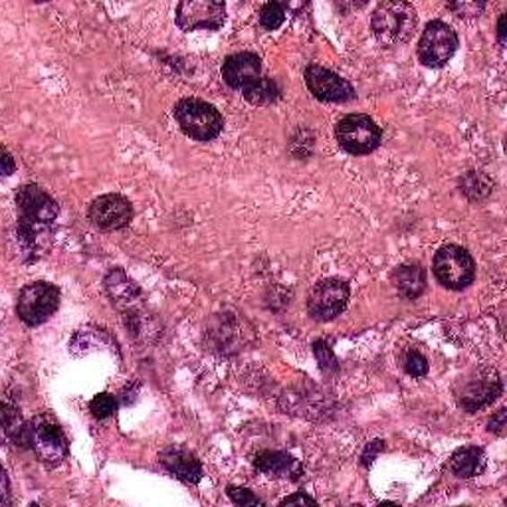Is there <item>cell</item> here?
I'll return each instance as SVG.
<instances>
[{
	"mask_svg": "<svg viewBox=\"0 0 507 507\" xmlns=\"http://www.w3.org/2000/svg\"><path fill=\"white\" fill-rule=\"evenodd\" d=\"M303 78L308 90L321 101L343 103L355 100V90H353V85L347 80H343L341 75L323 68V66L318 64L308 66Z\"/></svg>",
	"mask_w": 507,
	"mask_h": 507,
	"instance_id": "12",
	"label": "cell"
},
{
	"mask_svg": "<svg viewBox=\"0 0 507 507\" xmlns=\"http://www.w3.org/2000/svg\"><path fill=\"white\" fill-rule=\"evenodd\" d=\"M3 490H4L3 492V503L8 505V497H11V492H8V476L6 474L3 476Z\"/></svg>",
	"mask_w": 507,
	"mask_h": 507,
	"instance_id": "34",
	"label": "cell"
},
{
	"mask_svg": "<svg viewBox=\"0 0 507 507\" xmlns=\"http://www.w3.org/2000/svg\"><path fill=\"white\" fill-rule=\"evenodd\" d=\"M226 8L218 0H183L177 6V24L185 32L218 31L224 24Z\"/></svg>",
	"mask_w": 507,
	"mask_h": 507,
	"instance_id": "11",
	"label": "cell"
},
{
	"mask_svg": "<svg viewBox=\"0 0 507 507\" xmlns=\"http://www.w3.org/2000/svg\"><path fill=\"white\" fill-rule=\"evenodd\" d=\"M505 18H507V14H502L500 22H497V38H500L502 46H505Z\"/></svg>",
	"mask_w": 507,
	"mask_h": 507,
	"instance_id": "33",
	"label": "cell"
},
{
	"mask_svg": "<svg viewBox=\"0 0 507 507\" xmlns=\"http://www.w3.org/2000/svg\"><path fill=\"white\" fill-rule=\"evenodd\" d=\"M458 50L456 32L442 21L428 22L418 42V58L428 68H442Z\"/></svg>",
	"mask_w": 507,
	"mask_h": 507,
	"instance_id": "6",
	"label": "cell"
},
{
	"mask_svg": "<svg viewBox=\"0 0 507 507\" xmlns=\"http://www.w3.org/2000/svg\"><path fill=\"white\" fill-rule=\"evenodd\" d=\"M254 468L258 472H262L267 477H290V480H298L302 476L303 468L295 460L293 456L285 452H277V450H262L254 456Z\"/></svg>",
	"mask_w": 507,
	"mask_h": 507,
	"instance_id": "16",
	"label": "cell"
},
{
	"mask_svg": "<svg viewBox=\"0 0 507 507\" xmlns=\"http://www.w3.org/2000/svg\"><path fill=\"white\" fill-rule=\"evenodd\" d=\"M3 428L4 436L18 448H32V428L22 418L16 406L3 403Z\"/></svg>",
	"mask_w": 507,
	"mask_h": 507,
	"instance_id": "20",
	"label": "cell"
},
{
	"mask_svg": "<svg viewBox=\"0 0 507 507\" xmlns=\"http://www.w3.org/2000/svg\"><path fill=\"white\" fill-rule=\"evenodd\" d=\"M349 303V285L337 277L318 282L308 295V311L313 319L331 321L345 311Z\"/></svg>",
	"mask_w": 507,
	"mask_h": 507,
	"instance_id": "7",
	"label": "cell"
},
{
	"mask_svg": "<svg viewBox=\"0 0 507 507\" xmlns=\"http://www.w3.org/2000/svg\"><path fill=\"white\" fill-rule=\"evenodd\" d=\"M502 395V380L495 369H477L470 379H466L458 390V405L468 413H476Z\"/></svg>",
	"mask_w": 507,
	"mask_h": 507,
	"instance_id": "8",
	"label": "cell"
},
{
	"mask_svg": "<svg viewBox=\"0 0 507 507\" xmlns=\"http://www.w3.org/2000/svg\"><path fill=\"white\" fill-rule=\"evenodd\" d=\"M371 28L380 44L406 42L416 28V13L406 3H382L372 13Z\"/></svg>",
	"mask_w": 507,
	"mask_h": 507,
	"instance_id": "2",
	"label": "cell"
},
{
	"mask_svg": "<svg viewBox=\"0 0 507 507\" xmlns=\"http://www.w3.org/2000/svg\"><path fill=\"white\" fill-rule=\"evenodd\" d=\"M116 410H118V400L116 397L108 395V392H101V395L93 397L90 403V413L100 420L109 418L113 413H116Z\"/></svg>",
	"mask_w": 507,
	"mask_h": 507,
	"instance_id": "25",
	"label": "cell"
},
{
	"mask_svg": "<svg viewBox=\"0 0 507 507\" xmlns=\"http://www.w3.org/2000/svg\"><path fill=\"white\" fill-rule=\"evenodd\" d=\"M450 8H452L454 13H458L460 16H466V18H470V16H477L480 14L485 4L484 3H452L450 4Z\"/></svg>",
	"mask_w": 507,
	"mask_h": 507,
	"instance_id": "29",
	"label": "cell"
},
{
	"mask_svg": "<svg viewBox=\"0 0 507 507\" xmlns=\"http://www.w3.org/2000/svg\"><path fill=\"white\" fill-rule=\"evenodd\" d=\"M313 353H315V359L319 363V369L325 372V375H333V372H337V359H335L331 347L328 345V341H315L313 343Z\"/></svg>",
	"mask_w": 507,
	"mask_h": 507,
	"instance_id": "23",
	"label": "cell"
},
{
	"mask_svg": "<svg viewBox=\"0 0 507 507\" xmlns=\"http://www.w3.org/2000/svg\"><path fill=\"white\" fill-rule=\"evenodd\" d=\"M32 428V450L38 460L48 468H56L64 462L68 454V442L62 428L48 416H38L31 424Z\"/></svg>",
	"mask_w": 507,
	"mask_h": 507,
	"instance_id": "10",
	"label": "cell"
},
{
	"mask_svg": "<svg viewBox=\"0 0 507 507\" xmlns=\"http://www.w3.org/2000/svg\"><path fill=\"white\" fill-rule=\"evenodd\" d=\"M385 450V440H372L371 444H367V448L363 450V456H361V464L363 466H371L375 462V458Z\"/></svg>",
	"mask_w": 507,
	"mask_h": 507,
	"instance_id": "28",
	"label": "cell"
},
{
	"mask_svg": "<svg viewBox=\"0 0 507 507\" xmlns=\"http://www.w3.org/2000/svg\"><path fill=\"white\" fill-rule=\"evenodd\" d=\"M103 285L113 305L119 310H131L133 305L141 302V290L137 288V284L126 272L119 270V267L105 275Z\"/></svg>",
	"mask_w": 507,
	"mask_h": 507,
	"instance_id": "17",
	"label": "cell"
},
{
	"mask_svg": "<svg viewBox=\"0 0 507 507\" xmlns=\"http://www.w3.org/2000/svg\"><path fill=\"white\" fill-rule=\"evenodd\" d=\"M285 21V11L284 4L280 3H267L262 13H260V22L266 28V31H277Z\"/></svg>",
	"mask_w": 507,
	"mask_h": 507,
	"instance_id": "24",
	"label": "cell"
},
{
	"mask_svg": "<svg viewBox=\"0 0 507 507\" xmlns=\"http://www.w3.org/2000/svg\"><path fill=\"white\" fill-rule=\"evenodd\" d=\"M450 470H452L454 476L462 477V480L482 474L485 470L484 450L477 446H464L456 450L452 458H450Z\"/></svg>",
	"mask_w": 507,
	"mask_h": 507,
	"instance_id": "19",
	"label": "cell"
},
{
	"mask_svg": "<svg viewBox=\"0 0 507 507\" xmlns=\"http://www.w3.org/2000/svg\"><path fill=\"white\" fill-rule=\"evenodd\" d=\"M175 119L190 139L213 141L223 133L224 121L214 105L197 98H185L175 105Z\"/></svg>",
	"mask_w": 507,
	"mask_h": 507,
	"instance_id": "1",
	"label": "cell"
},
{
	"mask_svg": "<svg viewBox=\"0 0 507 507\" xmlns=\"http://www.w3.org/2000/svg\"><path fill=\"white\" fill-rule=\"evenodd\" d=\"M262 62L252 52H238L228 56L223 64V78L234 90H244L260 80Z\"/></svg>",
	"mask_w": 507,
	"mask_h": 507,
	"instance_id": "14",
	"label": "cell"
},
{
	"mask_svg": "<svg viewBox=\"0 0 507 507\" xmlns=\"http://www.w3.org/2000/svg\"><path fill=\"white\" fill-rule=\"evenodd\" d=\"M60 305V290L54 284L34 282L21 290L16 302V311L26 325L36 328L56 313Z\"/></svg>",
	"mask_w": 507,
	"mask_h": 507,
	"instance_id": "4",
	"label": "cell"
},
{
	"mask_svg": "<svg viewBox=\"0 0 507 507\" xmlns=\"http://www.w3.org/2000/svg\"><path fill=\"white\" fill-rule=\"evenodd\" d=\"M392 284L397 292L406 300H416L426 290V274L423 266L418 264H403L392 274Z\"/></svg>",
	"mask_w": 507,
	"mask_h": 507,
	"instance_id": "18",
	"label": "cell"
},
{
	"mask_svg": "<svg viewBox=\"0 0 507 507\" xmlns=\"http://www.w3.org/2000/svg\"><path fill=\"white\" fill-rule=\"evenodd\" d=\"M339 145L351 155H369L380 145V129L375 121L363 113L345 116L335 127Z\"/></svg>",
	"mask_w": 507,
	"mask_h": 507,
	"instance_id": "5",
	"label": "cell"
},
{
	"mask_svg": "<svg viewBox=\"0 0 507 507\" xmlns=\"http://www.w3.org/2000/svg\"><path fill=\"white\" fill-rule=\"evenodd\" d=\"M18 220L28 224L54 226L58 216V203L38 185H24L16 190Z\"/></svg>",
	"mask_w": 507,
	"mask_h": 507,
	"instance_id": "9",
	"label": "cell"
},
{
	"mask_svg": "<svg viewBox=\"0 0 507 507\" xmlns=\"http://www.w3.org/2000/svg\"><path fill=\"white\" fill-rule=\"evenodd\" d=\"M228 495H231V500L238 505H264L260 497H256L254 492L248 490V487L228 485Z\"/></svg>",
	"mask_w": 507,
	"mask_h": 507,
	"instance_id": "27",
	"label": "cell"
},
{
	"mask_svg": "<svg viewBox=\"0 0 507 507\" xmlns=\"http://www.w3.org/2000/svg\"><path fill=\"white\" fill-rule=\"evenodd\" d=\"M505 416H507L505 408L497 410V413L492 416L490 424H487V430H490V433H495V434L503 436V433H505Z\"/></svg>",
	"mask_w": 507,
	"mask_h": 507,
	"instance_id": "30",
	"label": "cell"
},
{
	"mask_svg": "<svg viewBox=\"0 0 507 507\" xmlns=\"http://www.w3.org/2000/svg\"><path fill=\"white\" fill-rule=\"evenodd\" d=\"M242 92H244V100L252 105H267L280 98V88H277V83L270 78H260L258 82L248 85V88H244Z\"/></svg>",
	"mask_w": 507,
	"mask_h": 507,
	"instance_id": "21",
	"label": "cell"
},
{
	"mask_svg": "<svg viewBox=\"0 0 507 507\" xmlns=\"http://www.w3.org/2000/svg\"><path fill=\"white\" fill-rule=\"evenodd\" d=\"M280 505H318V502L305 494H293V495L284 497Z\"/></svg>",
	"mask_w": 507,
	"mask_h": 507,
	"instance_id": "31",
	"label": "cell"
},
{
	"mask_svg": "<svg viewBox=\"0 0 507 507\" xmlns=\"http://www.w3.org/2000/svg\"><path fill=\"white\" fill-rule=\"evenodd\" d=\"M14 169H16V162H14L13 155L8 153V149H3V175L11 177L14 173Z\"/></svg>",
	"mask_w": 507,
	"mask_h": 507,
	"instance_id": "32",
	"label": "cell"
},
{
	"mask_svg": "<svg viewBox=\"0 0 507 507\" xmlns=\"http://www.w3.org/2000/svg\"><path fill=\"white\" fill-rule=\"evenodd\" d=\"M88 216L92 224L101 228V231H119L133 220V206L126 197L111 193L95 198L90 205Z\"/></svg>",
	"mask_w": 507,
	"mask_h": 507,
	"instance_id": "13",
	"label": "cell"
},
{
	"mask_svg": "<svg viewBox=\"0 0 507 507\" xmlns=\"http://www.w3.org/2000/svg\"><path fill=\"white\" fill-rule=\"evenodd\" d=\"M159 462L169 474L187 484H197L203 477V466L198 458L180 446H170L159 454Z\"/></svg>",
	"mask_w": 507,
	"mask_h": 507,
	"instance_id": "15",
	"label": "cell"
},
{
	"mask_svg": "<svg viewBox=\"0 0 507 507\" xmlns=\"http://www.w3.org/2000/svg\"><path fill=\"white\" fill-rule=\"evenodd\" d=\"M462 188H464V195H468L474 200V198H484L490 195L494 185L482 173H468L462 180Z\"/></svg>",
	"mask_w": 507,
	"mask_h": 507,
	"instance_id": "22",
	"label": "cell"
},
{
	"mask_svg": "<svg viewBox=\"0 0 507 507\" xmlns=\"http://www.w3.org/2000/svg\"><path fill=\"white\" fill-rule=\"evenodd\" d=\"M405 369L410 377H424L428 372V361L416 349H410L405 357Z\"/></svg>",
	"mask_w": 507,
	"mask_h": 507,
	"instance_id": "26",
	"label": "cell"
},
{
	"mask_svg": "<svg viewBox=\"0 0 507 507\" xmlns=\"http://www.w3.org/2000/svg\"><path fill=\"white\" fill-rule=\"evenodd\" d=\"M433 270L436 280L446 290H464L474 282L476 264L470 252L462 246L446 244L434 254Z\"/></svg>",
	"mask_w": 507,
	"mask_h": 507,
	"instance_id": "3",
	"label": "cell"
}]
</instances>
